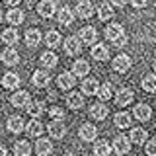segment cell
I'll return each instance as SVG.
<instances>
[{"mask_svg":"<svg viewBox=\"0 0 156 156\" xmlns=\"http://www.w3.org/2000/svg\"><path fill=\"white\" fill-rule=\"evenodd\" d=\"M98 16H100L101 22H104V20H111V18H113V8H111V4L101 2L100 8H98Z\"/></svg>","mask_w":156,"mask_h":156,"instance_id":"29","label":"cell"},{"mask_svg":"<svg viewBox=\"0 0 156 156\" xmlns=\"http://www.w3.org/2000/svg\"><path fill=\"white\" fill-rule=\"evenodd\" d=\"M66 156H76V154H66Z\"/></svg>","mask_w":156,"mask_h":156,"instance_id":"48","label":"cell"},{"mask_svg":"<svg viewBox=\"0 0 156 156\" xmlns=\"http://www.w3.org/2000/svg\"><path fill=\"white\" fill-rule=\"evenodd\" d=\"M26 107L31 117H41V113H43V104H39V101H29Z\"/></svg>","mask_w":156,"mask_h":156,"instance_id":"36","label":"cell"},{"mask_svg":"<svg viewBox=\"0 0 156 156\" xmlns=\"http://www.w3.org/2000/svg\"><path fill=\"white\" fill-rule=\"evenodd\" d=\"M0 156H6V148H4L2 144H0Z\"/></svg>","mask_w":156,"mask_h":156,"instance_id":"45","label":"cell"},{"mask_svg":"<svg viewBox=\"0 0 156 156\" xmlns=\"http://www.w3.org/2000/svg\"><path fill=\"white\" fill-rule=\"evenodd\" d=\"M131 140H133L135 144H143L146 140V131L143 127H135V129L131 131Z\"/></svg>","mask_w":156,"mask_h":156,"instance_id":"31","label":"cell"},{"mask_svg":"<svg viewBox=\"0 0 156 156\" xmlns=\"http://www.w3.org/2000/svg\"><path fill=\"white\" fill-rule=\"evenodd\" d=\"M111 4H115V6H125V4H127V0H111Z\"/></svg>","mask_w":156,"mask_h":156,"instance_id":"43","label":"cell"},{"mask_svg":"<svg viewBox=\"0 0 156 156\" xmlns=\"http://www.w3.org/2000/svg\"><path fill=\"white\" fill-rule=\"evenodd\" d=\"M26 131H27V135H29V136H39V135L43 133V125H41V121H37V119L29 121V123L26 125Z\"/></svg>","mask_w":156,"mask_h":156,"instance_id":"28","label":"cell"},{"mask_svg":"<svg viewBox=\"0 0 156 156\" xmlns=\"http://www.w3.org/2000/svg\"><path fill=\"white\" fill-rule=\"evenodd\" d=\"M98 98H100L101 101H107L111 98V84H109V82H105L104 86L98 88Z\"/></svg>","mask_w":156,"mask_h":156,"instance_id":"38","label":"cell"},{"mask_svg":"<svg viewBox=\"0 0 156 156\" xmlns=\"http://www.w3.org/2000/svg\"><path fill=\"white\" fill-rule=\"evenodd\" d=\"M0 58H2V62H4V65H8V66H14V65H18V62H20V55H18V51L14 47H8L6 51L0 55Z\"/></svg>","mask_w":156,"mask_h":156,"instance_id":"8","label":"cell"},{"mask_svg":"<svg viewBox=\"0 0 156 156\" xmlns=\"http://www.w3.org/2000/svg\"><path fill=\"white\" fill-rule=\"evenodd\" d=\"M0 22H2V12H0Z\"/></svg>","mask_w":156,"mask_h":156,"instance_id":"47","label":"cell"},{"mask_svg":"<svg viewBox=\"0 0 156 156\" xmlns=\"http://www.w3.org/2000/svg\"><path fill=\"white\" fill-rule=\"evenodd\" d=\"M55 2L53 0H41L39 2V6H37V12H39V16H43V18H51L53 14H55Z\"/></svg>","mask_w":156,"mask_h":156,"instance_id":"9","label":"cell"},{"mask_svg":"<svg viewBox=\"0 0 156 156\" xmlns=\"http://www.w3.org/2000/svg\"><path fill=\"white\" fill-rule=\"evenodd\" d=\"M66 101H68V107H72V109H78V107H82V104H84L82 96L76 94V92L68 94V96H66Z\"/></svg>","mask_w":156,"mask_h":156,"instance_id":"35","label":"cell"},{"mask_svg":"<svg viewBox=\"0 0 156 156\" xmlns=\"http://www.w3.org/2000/svg\"><path fill=\"white\" fill-rule=\"evenodd\" d=\"M14 154L16 156H29L31 154V144H29L27 140H18V143L14 144Z\"/></svg>","mask_w":156,"mask_h":156,"instance_id":"23","label":"cell"},{"mask_svg":"<svg viewBox=\"0 0 156 156\" xmlns=\"http://www.w3.org/2000/svg\"><path fill=\"white\" fill-rule=\"evenodd\" d=\"M111 152V146L105 143V140H96L94 144V154L96 156H109Z\"/></svg>","mask_w":156,"mask_h":156,"instance_id":"30","label":"cell"},{"mask_svg":"<svg viewBox=\"0 0 156 156\" xmlns=\"http://www.w3.org/2000/svg\"><path fill=\"white\" fill-rule=\"evenodd\" d=\"M57 55L55 53H51V51H47V53H43L41 55V65L43 66H47V68H53V66H57Z\"/></svg>","mask_w":156,"mask_h":156,"instance_id":"33","label":"cell"},{"mask_svg":"<svg viewBox=\"0 0 156 156\" xmlns=\"http://www.w3.org/2000/svg\"><path fill=\"white\" fill-rule=\"evenodd\" d=\"M57 20H58V23L61 26H70L72 22H74V14H72V10L70 8H61L58 10V14H57Z\"/></svg>","mask_w":156,"mask_h":156,"instance_id":"12","label":"cell"},{"mask_svg":"<svg viewBox=\"0 0 156 156\" xmlns=\"http://www.w3.org/2000/svg\"><path fill=\"white\" fill-rule=\"evenodd\" d=\"M92 57H94L96 61H105V58L109 57V49H107L104 43H98V45L92 47Z\"/></svg>","mask_w":156,"mask_h":156,"instance_id":"19","label":"cell"},{"mask_svg":"<svg viewBox=\"0 0 156 156\" xmlns=\"http://www.w3.org/2000/svg\"><path fill=\"white\" fill-rule=\"evenodd\" d=\"M35 150H37V154H39V156H49V154H51V150H53L51 140H47V139H39V140H37V144H35Z\"/></svg>","mask_w":156,"mask_h":156,"instance_id":"24","label":"cell"},{"mask_svg":"<svg viewBox=\"0 0 156 156\" xmlns=\"http://www.w3.org/2000/svg\"><path fill=\"white\" fill-rule=\"evenodd\" d=\"M80 49H82V41L78 37L74 35H70V37H66L65 39V51H66V55H78L80 53Z\"/></svg>","mask_w":156,"mask_h":156,"instance_id":"1","label":"cell"},{"mask_svg":"<svg viewBox=\"0 0 156 156\" xmlns=\"http://www.w3.org/2000/svg\"><path fill=\"white\" fill-rule=\"evenodd\" d=\"M78 39H80V41H84V43H88V45H94L96 39H98V31H96L92 26L82 27L80 33H78Z\"/></svg>","mask_w":156,"mask_h":156,"instance_id":"4","label":"cell"},{"mask_svg":"<svg viewBox=\"0 0 156 156\" xmlns=\"http://www.w3.org/2000/svg\"><path fill=\"white\" fill-rule=\"evenodd\" d=\"M41 41V33L37 29H27L26 31V45L27 47H37Z\"/></svg>","mask_w":156,"mask_h":156,"instance_id":"25","label":"cell"},{"mask_svg":"<svg viewBox=\"0 0 156 156\" xmlns=\"http://www.w3.org/2000/svg\"><path fill=\"white\" fill-rule=\"evenodd\" d=\"M144 152L148 156H156V140H148L144 146Z\"/></svg>","mask_w":156,"mask_h":156,"instance_id":"39","label":"cell"},{"mask_svg":"<svg viewBox=\"0 0 156 156\" xmlns=\"http://www.w3.org/2000/svg\"><path fill=\"white\" fill-rule=\"evenodd\" d=\"M6 20H8V23H12V26H20V23L23 22V12L22 10H8V14H6Z\"/></svg>","mask_w":156,"mask_h":156,"instance_id":"26","label":"cell"},{"mask_svg":"<svg viewBox=\"0 0 156 156\" xmlns=\"http://www.w3.org/2000/svg\"><path fill=\"white\" fill-rule=\"evenodd\" d=\"M129 148H131V144H129V139H127V136L117 135L115 139H113V150H115L119 156L127 154V152H129Z\"/></svg>","mask_w":156,"mask_h":156,"instance_id":"2","label":"cell"},{"mask_svg":"<svg viewBox=\"0 0 156 156\" xmlns=\"http://www.w3.org/2000/svg\"><path fill=\"white\" fill-rule=\"evenodd\" d=\"M143 88H144L146 92H150V94L156 92V76L154 74H146L143 78Z\"/></svg>","mask_w":156,"mask_h":156,"instance_id":"37","label":"cell"},{"mask_svg":"<svg viewBox=\"0 0 156 156\" xmlns=\"http://www.w3.org/2000/svg\"><path fill=\"white\" fill-rule=\"evenodd\" d=\"M88 72H90V65H88V61H76L74 66H72V74H74V76H86Z\"/></svg>","mask_w":156,"mask_h":156,"instance_id":"27","label":"cell"},{"mask_svg":"<svg viewBox=\"0 0 156 156\" xmlns=\"http://www.w3.org/2000/svg\"><path fill=\"white\" fill-rule=\"evenodd\" d=\"M115 125L119 127V129H127V127H131V115L125 113V111L117 113L115 115Z\"/></svg>","mask_w":156,"mask_h":156,"instance_id":"34","label":"cell"},{"mask_svg":"<svg viewBox=\"0 0 156 156\" xmlns=\"http://www.w3.org/2000/svg\"><path fill=\"white\" fill-rule=\"evenodd\" d=\"M131 4L135 8H143V6H146V0H131Z\"/></svg>","mask_w":156,"mask_h":156,"instance_id":"41","label":"cell"},{"mask_svg":"<svg viewBox=\"0 0 156 156\" xmlns=\"http://www.w3.org/2000/svg\"><path fill=\"white\" fill-rule=\"evenodd\" d=\"M49 135L53 136V139H62V136H65V133H66V127H65V123H62V121H51V123H49Z\"/></svg>","mask_w":156,"mask_h":156,"instance_id":"7","label":"cell"},{"mask_svg":"<svg viewBox=\"0 0 156 156\" xmlns=\"http://www.w3.org/2000/svg\"><path fill=\"white\" fill-rule=\"evenodd\" d=\"M10 101H12L14 107H26L29 104V94H27V92H23V90L22 92H16Z\"/></svg>","mask_w":156,"mask_h":156,"instance_id":"18","label":"cell"},{"mask_svg":"<svg viewBox=\"0 0 156 156\" xmlns=\"http://www.w3.org/2000/svg\"><path fill=\"white\" fill-rule=\"evenodd\" d=\"M45 43H47L49 49H55L58 43H61V33L55 31V29H53V31H49L47 35H45Z\"/></svg>","mask_w":156,"mask_h":156,"instance_id":"32","label":"cell"},{"mask_svg":"<svg viewBox=\"0 0 156 156\" xmlns=\"http://www.w3.org/2000/svg\"><path fill=\"white\" fill-rule=\"evenodd\" d=\"M4 2H6L8 6H16V4H20L22 0H4Z\"/></svg>","mask_w":156,"mask_h":156,"instance_id":"44","label":"cell"},{"mask_svg":"<svg viewBox=\"0 0 156 156\" xmlns=\"http://www.w3.org/2000/svg\"><path fill=\"white\" fill-rule=\"evenodd\" d=\"M76 14L80 18H84V20L94 16V6H92L90 0H80V2L76 4Z\"/></svg>","mask_w":156,"mask_h":156,"instance_id":"3","label":"cell"},{"mask_svg":"<svg viewBox=\"0 0 156 156\" xmlns=\"http://www.w3.org/2000/svg\"><path fill=\"white\" fill-rule=\"evenodd\" d=\"M57 84H58V88H62V90L74 88V84H76V76L72 74V72H62V74L57 78Z\"/></svg>","mask_w":156,"mask_h":156,"instance_id":"10","label":"cell"},{"mask_svg":"<svg viewBox=\"0 0 156 156\" xmlns=\"http://www.w3.org/2000/svg\"><path fill=\"white\" fill-rule=\"evenodd\" d=\"M150 115H152V109H150V105L146 104H139L135 107V117L140 121H150Z\"/></svg>","mask_w":156,"mask_h":156,"instance_id":"14","label":"cell"},{"mask_svg":"<svg viewBox=\"0 0 156 156\" xmlns=\"http://www.w3.org/2000/svg\"><path fill=\"white\" fill-rule=\"evenodd\" d=\"M125 43H127V35H121V37H119V39H117V41L113 43V45H117V47H123Z\"/></svg>","mask_w":156,"mask_h":156,"instance_id":"42","label":"cell"},{"mask_svg":"<svg viewBox=\"0 0 156 156\" xmlns=\"http://www.w3.org/2000/svg\"><path fill=\"white\" fill-rule=\"evenodd\" d=\"M96 135H98V129H96L94 125L84 123V125L80 127V139H82V140H94Z\"/></svg>","mask_w":156,"mask_h":156,"instance_id":"17","label":"cell"},{"mask_svg":"<svg viewBox=\"0 0 156 156\" xmlns=\"http://www.w3.org/2000/svg\"><path fill=\"white\" fill-rule=\"evenodd\" d=\"M18 39H20V35H18V31L14 27H8V29H4V31H2V41L6 43V45H10V47L16 45Z\"/></svg>","mask_w":156,"mask_h":156,"instance_id":"22","label":"cell"},{"mask_svg":"<svg viewBox=\"0 0 156 156\" xmlns=\"http://www.w3.org/2000/svg\"><path fill=\"white\" fill-rule=\"evenodd\" d=\"M133 100H135V94L129 90V88H121V90L117 92V96H115V104L117 105H129V104H133Z\"/></svg>","mask_w":156,"mask_h":156,"instance_id":"6","label":"cell"},{"mask_svg":"<svg viewBox=\"0 0 156 156\" xmlns=\"http://www.w3.org/2000/svg\"><path fill=\"white\" fill-rule=\"evenodd\" d=\"M8 131H10V133H22V131H23V119H22V117H20V115H12V117H10V119H8Z\"/></svg>","mask_w":156,"mask_h":156,"instance_id":"20","label":"cell"},{"mask_svg":"<svg viewBox=\"0 0 156 156\" xmlns=\"http://www.w3.org/2000/svg\"><path fill=\"white\" fill-rule=\"evenodd\" d=\"M2 86L8 88V90H14V88L20 86V76L16 72H6V74L2 76Z\"/></svg>","mask_w":156,"mask_h":156,"instance_id":"13","label":"cell"},{"mask_svg":"<svg viewBox=\"0 0 156 156\" xmlns=\"http://www.w3.org/2000/svg\"><path fill=\"white\" fill-rule=\"evenodd\" d=\"M98 88H100V84H98L96 78H86L84 82H82V92L88 96H94L98 94Z\"/></svg>","mask_w":156,"mask_h":156,"instance_id":"21","label":"cell"},{"mask_svg":"<svg viewBox=\"0 0 156 156\" xmlns=\"http://www.w3.org/2000/svg\"><path fill=\"white\" fill-rule=\"evenodd\" d=\"M107 113H109V109L104 105V104H94L90 107V115L94 117V119H100V121H104L105 117H107Z\"/></svg>","mask_w":156,"mask_h":156,"instance_id":"16","label":"cell"},{"mask_svg":"<svg viewBox=\"0 0 156 156\" xmlns=\"http://www.w3.org/2000/svg\"><path fill=\"white\" fill-rule=\"evenodd\" d=\"M121 35H125L123 26H119V23H111V26H107V29H105V37L109 39V41L115 43Z\"/></svg>","mask_w":156,"mask_h":156,"instance_id":"11","label":"cell"},{"mask_svg":"<svg viewBox=\"0 0 156 156\" xmlns=\"http://www.w3.org/2000/svg\"><path fill=\"white\" fill-rule=\"evenodd\" d=\"M49 74L47 72H43V70H35L33 72V76H31V82H33V86H37V88H45L49 84Z\"/></svg>","mask_w":156,"mask_h":156,"instance_id":"15","label":"cell"},{"mask_svg":"<svg viewBox=\"0 0 156 156\" xmlns=\"http://www.w3.org/2000/svg\"><path fill=\"white\" fill-rule=\"evenodd\" d=\"M154 72H156V61H154Z\"/></svg>","mask_w":156,"mask_h":156,"instance_id":"46","label":"cell"},{"mask_svg":"<svg viewBox=\"0 0 156 156\" xmlns=\"http://www.w3.org/2000/svg\"><path fill=\"white\" fill-rule=\"evenodd\" d=\"M131 68V57L129 55H117L113 58V70L115 72H127Z\"/></svg>","mask_w":156,"mask_h":156,"instance_id":"5","label":"cell"},{"mask_svg":"<svg viewBox=\"0 0 156 156\" xmlns=\"http://www.w3.org/2000/svg\"><path fill=\"white\" fill-rule=\"evenodd\" d=\"M49 113H51L53 119H62V115H65L61 107H51V111H49Z\"/></svg>","mask_w":156,"mask_h":156,"instance_id":"40","label":"cell"}]
</instances>
